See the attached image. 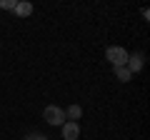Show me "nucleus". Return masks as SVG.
Instances as JSON below:
<instances>
[{"label": "nucleus", "mask_w": 150, "mask_h": 140, "mask_svg": "<svg viewBox=\"0 0 150 140\" xmlns=\"http://www.w3.org/2000/svg\"><path fill=\"white\" fill-rule=\"evenodd\" d=\"M30 13H33V5H30V3H18V5H15V15H18V18H28Z\"/></svg>", "instance_id": "obj_5"}, {"label": "nucleus", "mask_w": 150, "mask_h": 140, "mask_svg": "<svg viewBox=\"0 0 150 140\" xmlns=\"http://www.w3.org/2000/svg\"><path fill=\"white\" fill-rule=\"evenodd\" d=\"M60 128H63V138L65 140H78V138H80V125L73 123V120H65Z\"/></svg>", "instance_id": "obj_3"}, {"label": "nucleus", "mask_w": 150, "mask_h": 140, "mask_svg": "<svg viewBox=\"0 0 150 140\" xmlns=\"http://www.w3.org/2000/svg\"><path fill=\"white\" fill-rule=\"evenodd\" d=\"M43 118H45V123H50V125H63L65 123V110L58 108V105H48V108L43 110Z\"/></svg>", "instance_id": "obj_2"}, {"label": "nucleus", "mask_w": 150, "mask_h": 140, "mask_svg": "<svg viewBox=\"0 0 150 140\" xmlns=\"http://www.w3.org/2000/svg\"><path fill=\"white\" fill-rule=\"evenodd\" d=\"M105 58L110 60L112 68H123V65H128V50H125V48H118V45H112V48L105 50Z\"/></svg>", "instance_id": "obj_1"}, {"label": "nucleus", "mask_w": 150, "mask_h": 140, "mask_svg": "<svg viewBox=\"0 0 150 140\" xmlns=\"http://www.w3.org/2000/svg\"><path fill=\"white\" fill-rule=\"evenodd\" d=\"M115 75H118V80L128 83L130 78H133V73H130V70H128V68H125V65H123V68H115Z\"/></svg>", "instance_id": "obj_7"}, {"label": "nucleus", "mask_w": 150, "mask_h": 140, "mask_svg": "<svg viewBox=\"0 0 150 140\" xmlns=\"http://www.w3.org/2000/svg\"><path fill=\"white\" fill-rule=\"evenodd\" d=\"M125 68L130 70V73H138L140 68H143V53H135V55H128V65Z\"/></svg>", "instance_id": "obj_4"}, {"label": "nucleus", "mask_w": 150, "mask_h": 140, "mask_svg": "<svg viewBox=\"0 0 150 140\" xmlns=\"http://www.w3.org/2000/svg\"><path fill=\"white\" fill-rule=\"evenodd\" d=\"M80 115H83V108H80V105H70V108H68V113H65V118H70V120L75 123V120L80 118Z\"/></svg>", "instance_id": "obj_6"}, {"label": "nucleus", "mask_w": 150, "mask_h": 140, "mask_svg": "<svg viewBox=\"0 0 150 140\" xmlns=\"http://www.w3.org/2000/svg\"><path fill=\"white\" fill-rule=\"evenodd\" d=\"M15 0H0V8H5V10H15Z\"/></svg>", "instance_id": "obj_8"}, {"label": "nucleus", "mask_w": 150, "mask_h": 140, "mask_svg": "<svg viewBox=\"0 0 150 140\" xmlns=\"http://www.w3.org/2000/svg\"><path fill=\"white\" fill-rule=\"evenodd\" d=\"M25 140H48V138H45V135H40V133H35V135H28Z\"/></svg>", "instance_id": "obj_9"}]
</instances>
